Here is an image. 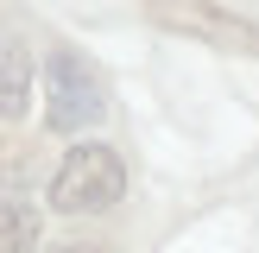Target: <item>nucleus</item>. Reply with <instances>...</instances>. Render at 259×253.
Returning a JSON list of instances; mask_svg holds the SVG:
<instances>
[{"mask_svg":"<svg viewBox=\"0 0 259 253\" xmlns=\"http://www.w3.org/2000/svg\"><path fill=\"white\" fill-rule=\"evenodd\" d=\"M120 190H126L120 152H114L108 139H82V146L57 164V177H51V209L57 215H101V209L120 202Z\"/></svg>","mask_w":259,"mask_h":253,"instance_id":"nucleus-1","label":"nucleus"},{"mask_svg":"<svg viewBox=\"0 0 259 253\" xmlns=\"http://www.w3.org/2000/svg\"><path fill=\"white\" fill-rule=\"evenodd\" d=\"M101 114H108L101 76L89 70L76 51H51V63H45V126L51 133H82Z\"/></svg>","mask_w":259,"mask_h":253,"instance_id":"nucleus-2","label":"nucleus"},{"mask_svg":"<svg viewBox=\"0 0 259 253\" xmlns=\"http://www.w3.org/2000/svg\"><path fill=\"white\" fill-rule=\"evenodd\" d=\"M152 19H158V25H171V32L209 38V45H222V51H240V57H259V25L234 19V13H222V7H158Z\"/></svg>","mask_w":259,"mask_h":253,"instance_id":"nucleus-3","label":"nucleus"},{"mask_svg":"<svg viewBox=\"0 0 259 253\" xmlns=\"http://www.w3.org/2000/svg\"><path fill=\"white\" fill-rule=\"evenodd\" d=\"M0 114L7 120H25L32 114V51L19 38L0 45Z\"/></svg>","mask_w":259,"mask_h":253,"instance_id":"nucleus-4","label":"nucleus"},{"mask_svg":"<svg viewBox=\"0 0 259 253\" xmlns=\"http://www.w3.org/2000/svg\"><path fill=\"white\" fill-rule=\"evenodd\" d=\"M38 228H45V215H38L32 202H19V196L0 202V253H32Z\"/></svg>","mask_w":259,"mask_h":253,"instance_id":"nucleus-5","label":"nucleus"},{"mask_svg":"<svg viewBox=\"0 0 259 253\" xmlns=\"http://www.w3.org/2000/svg\"><path fill=\"white\" fill-rule=\"evenodd\" d=\"M51 253H114V247H101V240H70V247H51Z\"/></svg>","mask_w":259,"mask_h":253,"instance_id":"nucleus-6","label":"nucleus"}]
</instances>
